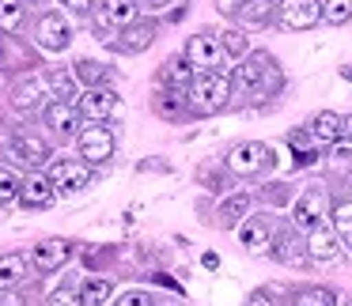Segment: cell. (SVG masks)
Wrapping results in <instances>:
<instances>
[{
	"label": "cell",
	"instance_id": "cell-13",
	"mask_svg": "<svg viewBox=\"0 0 352 306\" xmlns=\"http://www.w3.org/2000/svg\"><path fill=\"white\" fill-rule=\"evenodd\" d=\"M69 257H72V242H65V238H46V242L34 246V268L38 272H57Z\"/></svg>",
	"mask_w": 352,
	"mask_h": 306
},
{
	"label": "cell",
	"instance_id": "cell-10",
	"mask_svg": "<svg viewBox=\"0 0 352 306\" xmlns=\"http://www.w3.org/2000/svg\"><path fill=\"white\" fill-rule=\"evenodd\" d=\"M50 182H54V189H61V193H76V189H84L87 185V163L84 159H61V163H54L50 167Z\"/></svg>",
	"mask_w": 352,
	"mask_h": 306
},
{
	"label": "cell",
	"instance_id": "cell-30",
	"mask_svg": "<svg viewBox=\"0 0 352 306\" xmlns=\"http://www.w3.org/2000/svg\"><path fill=\"white\" fill-rule=\"evenodd\" d=\"M322 19L333 27L349 23L352 19V0H322Z\"/></svg>",
	"mask_w": 352,
	"mask_h": 306
},
{
	"label": "cell",
	"instance_id": "cell-8",
	"mask_svg": "<svg viewBox=\"0 0 352 306\" xmlns=\"http://www.w3.org/2000/svg\"><path fill=\"white\" fill-rule=\"evenodd\" d=\"M34 34H38V46L42 49H54V54H61V49L72 42V27L65 23L57 12H46V16L34 23Z\"/></svg>",
	"mask_w": 352,
	"mask_h": 306
},
{
	"label": "cell",
	"instance_id": "cell-38",
	"mask_svg": "<svg viewBox=\"0 0 352 306\" xmlns=\"http://www.w3.org/2000/svg\"><path fill=\"white\" fill-rule=\"evenodd\" d=\"M50 306H84V298H76L72 291H54V295H50Z\"/></svg>",
	"mask_w": 352,
	"mask_h": 306
},
{
	"label": "cell",
	"instance_id": "cell-15",
	"mask_svg": "<svg viewBox=\"0 0 352 306\" xmlns=\"http://www.w3.org/2000/svg\"><path fill=\"white\" fill-rule=\"evenodd\" d=\"M46 84H50V76H38V72L23 76L16 87H12V106L16 110H34L42 102V95H46Z\"/></svg>",
	"mask_w": 352,
	"mask_h": 306
},
{
	"label": "cell",
	"instance_id": "cell-32",
	"mask_svg": "<svg viewBox=\"0 0 352 306\" xmlns=\"http://www.w3.org/2000/svg\"><path fill=\"white\" fill-rule=\"evenodd\" d=\"M23 23V0H0V31H19Z\"/></svg>",
	"mask_w": 352,
	"mask_h": 306
},
{
	"label": "cell",
	"instance_id": "cell-7",
	"mask_svg": "<svg viewBox=\"0 0 352 306\" xmlns=\"http://www.w3.org/2000/svg\"><path fill=\"white\" fill-rule=\"evenodd\" d=\"M322 19V0H280V23L288 31H311Z\"/></svg>",
	"mask_w": 352,
	"mask_h": 306
},
{
	"label": "cell",
	"instance_id": "cell-34",
	"mask_svg": "<svg viewBox=\"0 0 352 306\" xmlns=\"http://www.w3.org/2000/svg\"><path fill=\"white\" fill-rule=\"evenodd\" d=\"M50 87H54V99H57V102H72V99H76L69 72H50Z\"/></svg>",
	"mask_w": 352,
	"mask_h": 306
},
{
	"label": "cell",
	"instance_id": "cell-45",
	"mask_svg": "<svg viewBox=\"0 0 352 306\" xmlns=\"http://www.w3.org/2000/svg\"><path fill=\"white\" fill-rule=\"evenodd\" d=\"M341 76H344V80H352V69H344V72H341Z\"/></svg>",
	"mask_w": 352,
	"mask_h": 306
},
{
	"label": "cell",
	"instance_id": "cell-29",
	"mask_svg": "<svg viewBox=\"0 0 352 306\" xmlns=\"http://www.w3.org/2000/svg\"><path fill=\"white\" fill-rule=\"evenodd\" d=\"M76 80H84L87 87H107V80H110V72L102 69L99 61H76Z\"/></svg>",
	"mask_w": 352,
	"mask_h": 306
},
{
	"label": "cell",
	"instance_id": "cell-33",
	"mask_svg": "<svg viewBox=\"0 0 352 306\" xmlns=\"http://www.w3.org/2000/svg\"><path fill=\"white\" fill-rule=\"evenodd\" d=\"M333 227H337V235H341V242L352 246V200L333 204Z\"/></svg>",
	"mask_w": 352,
	"mask_h": 306
},
{
	"label": "cell",
	"instance_id": "cell-39",
	"mask_svg": "<svg viewBox=\"0 0 352 306\" xmlns=\"http://www.w3.org/2000/svg\"><path fill=\"white\" fill-rule=\"evenodd\" d=\"M265 200H273V204H284V200H288V185H269V189H265Z\"/></svg>",
	"mask_w": 352,
	"mask_h": 306
},
{
	"label": "cell",
	"instance_id": "cell-25",
	"mask_svg": "<svg viewBox=\"0 0 352 306\" xmlns=\"http://www.w3.org/2000/svg\"><path fill=\"white\" fill-rule=\"evenodd\" d=\"M27 280V257L23 253H4L0 257V291H12Z\"/></svg>",
	"mask_w": 352,
	"mask_h": 306
},
{
	"label": "cell",
	"instance_id": "cell-5",
	"mask_svg": "<svg viewBox=\"0 0 352 306\" xmlns=\"http://www.w3.org/2000/svg\"><path fill=\"white\" fill-rule=\"evenodd\" d=\"M76 144H80V159L84 163H107L110 155H114V132H110L107 125L91 121V125L80 129Z\"/></svg>",
	"mask_w": 352,
	"mask_h": 306
},
{
	"label": "cell",
	"instance_id": "cell-36",
	"mask_svg": "<svg viewBox=\"0 0 352 306\" xmlns=\"http://www.w3.org/2000/svg\"><path fill=\"white\" fill-rule=\"evenodd\" d=\"M220 42H223V54L228 57H243L246 54V34L243 31H223Z\"/></svg>",
	"mask_w": 352,
	"mask_h": 306
},
{
	"label": "cell",
	"instance_id": "cell-47",
	"mask_svg": "<svg viewBox=\"0 0 352 306\" xmlns=\"http://www.w3.org/2000/svg\"><path fill=\"white\" fill-rule=\"evenodd\" d=\"M155 306H175V303H155Z\"/></svg>",
	"mask_w": 352,
	"mask_h": 306
},
{
	"label": "cell",
	"instance_id": "cell-40",
	"mask_svg": "<svg viewBox=\"0 0 352 306\" xmlns=\"http://www.w3.org/2000/svg\"><path fill=\"white\" fill-rule=\"evenodd\" d=\"M246 306H273V298H269V291H254Z\"/></svg>",
	"mask_w": 352,
	"mask_h": 306
},
{
	"label": "cell",
	"instance_id": "cell-26",
	"mask_svg": "<svg viewBox=\"0 0 352 306\" xmlns=\"http://www.w3.org/2000/svg\"><path fill=\"white\" fill-rule=\"evenodd\" d=\"M246 212H250V197H246V193H231L216 215H220V227H239V223H246L243 220Z\"/></svg>",
	"mask_w": 352,
	"mask_h": 306
},
{
	"label": "cell",
	"instance_id": "cell-17",
	"mask_svg": "<svg viewBox=\"0 0 352 306\" xmlns=\"http://www.w3.org/2000/svg\"><path fill=\"white\" fill-rule=\"evenodd\" d=\"M152 42H155V23H152V19H137V23H129L122 31L118 49H122V54H144Z\"/></svg>",
	"mask_w": 352,
	"mask_h": 306
},
{
	"label": "cell",
	"instance_id": "cell-46",
	"mask_svg": "<svg viewBox=\"0 0 352 306\" xmlns=\"http://www.w3.org/2000/svg\"><path fill=\"white\" fill-rule=\"evenodd\" d=\"M0 306H23V303H0Z\"/></svg>",
	"mask_w": 352,
	"mask_h": 306
},
{
	"label": "cell",
	"instance_id": "cell-16",
	"mask_svg": "<svg viewBox=\"0 0 352 306\" xmlns=\"http://www.w3.org/2000/svg\"><path fill=\"white\" fill-rule=\"evenodd\" d=\"M54 182L42 174H27L23 178V189H19V204L23 208H50L54 204Z\"/></svg>",
	"mask_w": 352,
	"mask_h": 306
},
{
	"label": "cell",
	"instance_id": "cell-48",
	"mask_svg": "<svg viewBox=\"0 0 352 306\" xmlns=\"http://www.w3.org/2000/svg\"><path fill=\"white\" fill-rule=\"evenodd\" d=\"M23 4H38V0H23Z\"/></svg>",
	"mask_w": 352,
	"mask_h": 306
},
{
	"label": "cell",
	"instance_id": "cell-27",
	"mask_svg": "<svg viewBox=\"0 0 352 306\" xmlns=\"http://www.w3.org/2000/svg\"><path fill=\"white\" fill-rule=\"evenodd\" d=\"M292 306H337V291L322 287V283H314V287H299L296 295H292Z\"/></svg>",
	"mask_w": 352,
	"mask_h": 306
},
{
	"label": "cell",
	"instance_id": "cell-18",
	"mask_svg": "<svg viewBox=\"0 0 352 306\" xmlns=\"http://www.w3.org/2000/svg\"><path fill=\"white\" fill-rule=\"evenodd\" d=\"M137 8H140L137 0H102L99 4V23L125 31L129 23H137Z\"/></svg>",
	"mask_w": 352,
	"mask_h": 306
},
{
	"label": "cell",
	"instance_id": "cell-12",
	"mask_svg": "<svg viewBox=\"0 0 352 306\" xmlns=\"http://www.w3.org/2000/svg\"><path fill=\"white\" fill-rule=\"evenodd\" d=\"M307 253H311V261H333L337 253H341V235H337V227L318 223L314 231H307Z\"/></svg>",
	"mask_w": 352,
	"mask_h": 306
},
{
	"label": "cell",
	"instance_id": "cell-14",
	"mask_svg": "<svg viewBox=\"0 0 352 306\" xmlns=\"http://www.w3.org/2000/svg\"><path fill=\"white\" fill-rule=\"evenodd\" d=\"M273 257L280 261V265H303L311 253H307V242L296 235V231H276V238H273Z\"/></svg>",
	"mask_w": 352,
	"mask_h": 306
},
{
	"label": "cell",
	"instance_id": "cell-41",
	"mask_svg": "<svg viewBox=\"0 0 352 306\" xmlns=\"http://www.w3.org/2000/svg\"><path fill=\"white\" fill-rule=\"evenodd\" d=\"M137 4H140V8H148V12H163L170 0H137Z\"/></svg>",
	"mask_w": 352,
	"mask_h": 306
},
{
	"label": "cell",
	"instance_id": "cell-19",
	"mask_svg": "<svg viewBox=\"0 0 352 306\" xmlns=\"http://www.w3.org/2000/svg\"><path fill=\"white\" fill-rule=\"evenodd\" d=\"M152 110L160 117H167V121H182L186 114H190V95H182V91H170V87H163L160 95H152Z\"/></svg>",
	"mask_w": 352,
	"mask_h": 306
},
{
	"label": "cell",
	"instance_id": "cell-23",
	"mask_svg": "<svg viewBox=\"0 0 352 306\" xmlns=\"http://www.w3.org/2000/svg\"><path fill=\"white\" fill-rule=\"evenodd\" d=\"M76 121H80V110H72L69 102H54V106H46V125H50V129H54L61 140L80 137V132H76Z\"/></svg>",
	"mask_w": 352,
	"mask_h": 306
},
{
	"label": "cell",
	"instance_id": "cell-28",
	"mask_svg": "<svg viewBox=\"0 0 352 306\" xmlns=\"http://www.w3.org/2000/svg\"><path fill=\"white\" fill-rule=\"evenodd\" d=\"M288 144L296 148V163H299V167H307V163L318 159V152H314V132L311 129H292L288 132Z\"/></svg>",
	"mask_w": 352,
	"mask_h": 306
},
{
	"label": "cell",
	"instance_id": "cell-37",
	"mask_svg": "<svg viewBox=\"0 0 352 306\" xmlns=\"http://www.w3.org/2000/svg\"><path fill=\"white\" fill-rule=\"evenodd\" d=\"M114 306H155V298L148 295V291L133 287V291H122V298H118Z\"/></svg>",
	"mask_w": 352,
	"mask_h": 306
},
{
	"label": "cell",
	"instance_id": "cell-11",
	"mask_svg": "<svg viewBox=\"0 0 352 306\" xmlns=\"http://www.w3.org/2000/svg\"><path fill=\"white\" fill-rule=\"evenodd\" d=\"M239 238H243V246H246V250H254V253L269 250V246H273V238H276L273 215H250V220L239 227Z\"/></svg>",
	"mask_w": 352,
	"mask_h": 306
},
{
	"label": "cell",
	"instance_id": "cell-49",
	"mask_svg": "<svg viewBox=\"0 0 352 306\" xmlns=\"http://www.w3.org/2000/svg\"><path fill=\"white\" fill-rule=\"evenodd\" d=\"M0 54H4V42H0Z\"/></svg>",
	"mask_w": 352,
	"mask_h": 306
},
{
	"label": "cell",
	"instance_id": "cell-1",
	"mask_svg": "<svg viewBox=\"0 0 352 306\" xmlns=\"http://www.w3.org/2000/svg\"><path fill=\"white\" fill-rule=\"evenodd\" d=\"M235 91H243V95H276L280 91V84H284V76H280V69H276V61L265 54V49H258V54H250L243 64L235 69Z\"/></svg>",
	"mask_w": 352,
	"mask_h": 306
},
{
	"label": "cell",
	"instance_id": "cell-3",
	"mask_svg": "<svg viewBox=\"0 0 352 306\" xmlns=\"http://www.w3.org/2000/svg\"><path fill=\"white\" fill-rule=\"evenodd\" d=\"M269 167H276V155L269 144L261 140H243L228 152V170L239 178H254V174H265Z\"/></svg>",
	"mask_w": 352,
	"mask_h": 306
},
{
	"label": "cell",
	"instance_id": "cell-43",
	"mask_svg": "<svg viewBox=\"0 0 352 306\" xmlns=\"http://www.w3.org/2000/svg\"><path fill=\"white\" fill-rule=\"evenodd\" d=\"M201 265H205V268H220V257H216V253H212V250H208V253H205V257H201Z\"/></svg>",
	"mask_w": 352,
	"mask_h": 306
},
{
	"label": "cell",
	"instance_id": "cell-35",
	"mask_svg": "<svg viewBox=\"0 0 352 306\" xmlns=\"http://www.w3.org/2000/svg\"><path fill=\"white\" fill-rule=\"evenodd\" d=\"M19 189H23V182H19L12 170H4L0 167V204H8V200H16L19 197Z\"/></svg>",
	"mask_w": 352,
	"mask_h": 306
},
{
	"label": "cell",
	"instance_id": "cell-31",
	"mask_svg": "<svg viewBox=\"0 0 352 306\" xmlns=\"http://www.w3.org/2000/svg\"><path fill=\"white\" fill-rule=\"evenodd\" d=\"M110 295H114V283H110V280H87L80 298H84V306H102Z\"/></svg>",
	"mask_w": 352,
	"mask_h": 306
},
{
	"label": "cell",
	"instance_id": "cell-22",
	"mask_svg": "<svg viewBox=\"0 0 352 306\" xmlns=\"http://www.w3.org/2000/svg\"><path fill=\"white\" fill-rule=\"evenodd\" d=\"M235 16L246 27H265L273 23V16H280V0H246V4L235 8Z\"/></svg>",
	"mask_w": 352,
	"mask_h": 306
},
{
	"label": "cell",
	"instance_id": "cell-42",
	"mask_svg": "<svg viewBox=\"0 0 352 306\" xmlns=\"http://www.w3.org/2000/svg\"><path fill=\"white\" fill-rule=\"evenodd\" d=\"M65 4H69L72 12H87V8L95 4V0H65Z\"/></svg>",
	"mask_w": 352,
	"mask_h": 306
},
{
	"label": "cell",
	"instance_id": "cell-24",
	"mask_svg": "<svg viewBox=\"0 0 352 306\" xmlns=\"http://www.w3.org/2000/svg\"><path fill=\"white\" fill-rule=\"evenodd\" d=\"M311 132L318 144H337V140H344V117L333 114V110H322V114H314Z\"/></svg>",
	"mask_w": 352,
	"mask_h": 306
},
{
	"label": "cell",
	"instance_id": "cell-2",
	"mask_svg": "<svg viewBox=\"0 0 352 306\" xmlns=\"http://www.w3.org/2000/svg\"><path fill=\"white\" fill-rule=\"evenodd\" d=\"M231 91H235V84H231L223 72H201V76L193 80V87H190L193 114H220V110L231 102Z\"/></svg>",
	"mask_w": 352,
	"mask_h": 306
},
{
	"label": "cell",
	"instance_id": "cell-44",
	"mask_svg": "<svg viewBox=\"0 0 352 306\" xmlns=\"http://www.w3.org/2000/svg\"><path fill=\"white\" fill-rule=\"evenodd\" d=\"M344 140H352V114L344 117Z\"/></svg>",
	"mask_w": 352,
	"mask_h": 306
},
{
	"label": "cell",
	"instance_id": "cell-20",
	"mask_svg": "<svg viewBox=\"0 0 352 306\" xmlns=\"http://www.w3.org/2000/svg\"><path fill=\"white\" fill-rule=\"evenodd\" d=\"M193 64L186 57H167V64L160 69V84L170 87V91H190L193 87Z\"/></svg>",
	"mask_w": 352,
	"mask_h": 306
},
{
	"label": "cell",
	"instance_id": "cell-21",
	"mask_svg": "<svg viewBox=\"0 0 352 306\" xmlns=\"http://www.w3.org/2000/svg\"><path fill=\"white\" fill-rule=\"evenodd\" d=\"M12 152L23 163H31V167H38V163L50 159V144L42 137H34V132H27V129H19L16 137H12Z\"/></svg>",
	"mask_w": 352,
	"mask_h": 306
},
{
	"label": "cell",
	"instance_id": "cell-9",
	"mask_svg": "<svg viewBox=\"0 0 352 306\" xmlns=\"http://www.w3.org/2000/svg\"><path fill=\"white\" fill-rule=\"evenodd\" d=\"M114 110H118L114 87H87L80 95V117H87V121H107Z\"/></svg>",
	"mask_w": 352,
	"mask_h": 306
},
{
	"label": "cell",
	"instance_id": "cell-4",
	"mask_svg": "<svg viewBox=\"0 0 352 306\" xmlns=\"http://www.w3.org/2000/svg\"><path fill=\"white\" fill-rule=\"evenodd\" d=\"M186 61L201 72H220L223 61H228V54H223V42L216 38L212 31H201V34H193L190 46H186Z\"/></svg>",
	"mask_w": 352,
	"mask_h": 306
},
{
	"label": "cell",
	"instance_id": "cell-6",
	"mask_svg": "<svg viewBox=\"0 0 352 306\" xmlns=\"http://www.w3.org/2000/svg\"><path fill=\"white\" fill-rule=\"evenodd\" d=\"M326 215H329V193L322 189V185L303 189V197L296 200V227L314 231L322 220H326Z\"/></svg>",
	"mask_w": 352,
	"mask_h": 306
}]
</instances>
